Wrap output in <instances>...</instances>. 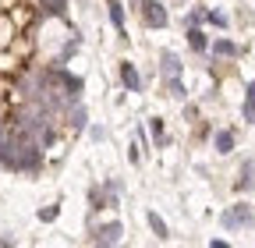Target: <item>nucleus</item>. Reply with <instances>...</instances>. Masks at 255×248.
<instances>
[{
	"instance_id": "1",
	"label": "nucleus",
	"mask_w": 255,
	"mask_h": 248,
	"mask_svg": "<svg viewBox=\"0 0 255 248\" xmlns=\"http://www.w3.org/2000/svg\"><path fill=\"white\" fill-rule=\"evenodd\" d=\"M220 224L227 227V231H241V227H252V224H255V209H252L248 202H238V206H231V209H223Z\"/></svg>"
},
{
	"instance_id": "2",
	"label": "nucleus",
	"mask_w": 255,
	"mask_h": 248,
	"mask_svg": "<svg viewBox=\"0 0 255 248\" xmlns=\"http://www.w3.org/2000/svg\"><path fill=\"white\" fill-rule=\"evenodd\" d=\"M138 14H142V25L145 28H167V7L159 4V0H142L138 4Z\"/></svg>"
},
{
	"instance_id": "3",
	"label": "nucleus",
	"mask_w": 255,
	"mask_h": 248,
	"mask_svg": "<svg viewBox=\"0 0 255 248\" xmlns=\"http://www.w3.org/2000/svg\"><path fill=\"white\" fill-rule=\"evenodd\" d=\"M124 238V224L114 220V224H103V227H89V245H121Z\"/></svg>"
},
{
	"instance_id": "4",
	"label": "nucleus",
	"mask_w": 255,
	"mask_h": 248,
	"mask_svg": "<svg viewBox=\"0 0 255 248\" xmlns=\"http://www.w3.org/2000/svg\"><path fill=\"white\" fill-rule=\"evenodd\" d=\"M57 85H60V92H64V100L68 103H75V100H82V89H85V82L78 78V75H71V71H57Z\"/></svg>"
},
{
	"instance_id": "5",
	"label": "nucleus",
	"mask_w": 255,
	"mask_h": 248,
	"mask_svg": "<svg viewBox=\"0 0 255 248\" xmlns=\"http://www.w3.org/2000/svg\"><path fill=\"white\" fill-rule=\"evenodd\" d=\"M159 71L163 78H181V57L174 50H159Z\"/></svg>"
},
{
	"instance_id": "6",
	"label": "nucleus",
	"mask_w": 255,
	"mask_h": 248,
	"mask_svg": "<svg viewBox=\"0 0 255 248\" xmlns=\"http://www.w3.org/2000/svg\"><path fill=\"white\" fill-rule=\"evenodd\" d=\"M121 82H124L128 92H142V78H138V71H135L131 60H121Z\"/></svg>"
},
{
	"instance_id": "7",
	"label": "nucleus",
	"mask_w": 255,
	"mask_h": 248,
	"mask_svg": "<svg viewBox=\"0 0 255 248\" xmlns=\"http://www.w3.org/2000/svg\"><path fill=\"white\" fill-rule=\"evenodd\" d=\"M85 199H89V209H92V213H100V209H110V195H107V188H103V184H92Z\"/></svg>"
},
{
	"instance_id": "8",
	"label": "nucleus",
	"mask_w": 255,
	"mask_h": 248,
	"mask_svg": "<svg viewBox=\"0 0 255 248\" xmlns=\"http://www.w3.org/2000/svg\"><path fill=\"white\" fill-rule=\"evenodd\" d=\"M145 224L152 227V234H156L159 241H167V238H170V227H167V220H163V216H159L156 209H145Z\"/></svg>"
},
{
	"instance_id": "9",
	"label": "nucleus",
	"mask_w": 255,
	"mask_h": 248,
	"mask_svg": "<svg viewBox=\"0 0 255 248\" xmlns=\"http://www.w3.org/2000/svg\"><path fill=\"white\" fill-rule=\"evenodd\" d=\"M107 14H110V25L117 28V36H124V4L121 0H107Z\"/></svg>"
},
{
	"instance_id": "10",
	"label": "nucleus",
	"mask_w": 255,
	"mask_h": 248,
	"mask_svg": "<svg viewBox=\"0 0 255 248\" xmlns=\"http://www.w3.org/2000/svg\"><path fill=\"white\" fill-rule=\"evenodd\" d=\"M188 46L195 50V53H206V50H209V39H206V32H202L199 25H191V28H188Z\"/></svg>"
},
{
	"instance_id": "11",
	"label": "nucleus",
	"mask_w": 255,
	"mask_h": 248,
	"mask_svg": "<svg viewBox=\"0 0 255 248\" xmlns=\"http://www.w3.org/2000/svg\"><path fill=\"white\" fill-rule=\"evenodd\" d=\"M39 7L46 14H53V18H64L68 14V0H39Z\"/></svg>"
},
{
	"instance_id": "12",
	"label": "nucleus",
	"mask_w": 255,
	"mask_h": 248,
	"mask_svg": "<svg viewBox=\"0 0 255 248\" xmlns=\"http://www.w3.org/2000/svg\"><path fill=\"white\" fill-rule=\"evenodd\" d=\"M85 121H89V114H85L82 100H75V103H71V128H75V131H82V128H85Z\"/></svg>"
},
{
	"instance_id": "13",
	"label": "nucleus",
	"mask_w": 255,
	"mask_h": 248,
	"mask_svg": "<svg viewBox=\"0 0 255 248\" xmlns=\"http://www.w3.org/2000/svg\"><path fill=\"white\" fill-rule=\"evenodd\" d=\"M255 184V160H248L245 163V170H241V181H238V192H248Z\"/></svg>"
},
{
	"instance_id": "14",
	"label": "nucleus",
	"mask_w": 255,
	"mask_h": 248,
	"mask_svg": "<svg viewBox=\"0 0 255 248\" xmlns=\"http://www.w3.org/2000/svg\"><path fill=\"white\" fill-rule=\"evenodd\" d=\"M167 96H170V100H177V103L188 96V89H184V82H181V78H167Z\"/></svg>"
},
{
	"instance_id": "15",
	"label": "nucleus",
	"mask_w": 255,
	"mask_h": 248,
	"mask_svg": "<svg viewBox=\"0 0 255 248\" xmlns=\"http://www.w3.org/2000/svg\"><path fill=\"white\" fill-rule=\"evenodd\" d=\"M213 149H216V152H231V149H234V135H231V131H216Z\"/></svg>"
},
{
	"instance_id": "16",
	"label": "nucleus",
	"mask_w": 255,
	"mask_h": 248,
	"mask_svg": "<svg viewBox=\"0 0 255 248\" xmlns=\"http://www.w3.org/2000/svg\"><path fill=\"white\" fill-rule=\"evenodd\" d=\"M213 53H216V57H238V46H234L231 39H216V43H213Z\"/></svg>"
},
{
	"instance_id": "17",
	"label": "nucleus",
	"mask_w": 255,
	"mask_h": 248,
	"mask_svg": "<svg viewBox=\"0 0 255 248\" xmlns=\"http://www.w3.org/2000/svg\"><path fill=\"white\" fill-rule=\"evenodd\" d=\"M149 128H152L156 145H167V138H163V121H159V117H152V121H149Z\"/></svg>"
},
{
	"instance_id": "18",
	"label": "nucleus",
	"mask_w": 255,
	"mask_h": 248,
	"mask_svg": "<svg viewBox=\"0 0 255 248\" xmlns=\"http://www.w3.org/2000/svg\"><path fill=\"white\" fill-rule=\"evenodd\" d=\"M57 216H60V202H57V206H46V209H39V220H43V224H53Z\"/></svg>"
},
{
	"instance_id": "19",
	"label": "nucleus",
	"mask_w": 255,
	"mask_h": 248,
	"mask_svg": "<svg viewBox=\"0 0 255 248\" xmlns=\"http://www.w3.org/2000/svg\"><path fill=\"white\" fill-rule=\"evenodd\" d=\"M241 114H245V121H248V124H255V100H245Z\"/></svg>"
},
{
	"instance_id": "20",
	"label": "nucleus",
	"mask_w": 255,
	"mask_h": 248,
	"mask_svg": "<svg viewBox=\"0 0 255 248\" xmlns=\"http://www.w3.org/2000/svg\"><path fill=\"white\" fill-rule=\"evenodd\" d=\"M206 18H209V21H213L216 28H227V14H220V11H209Z\"/></svg>"
},
{
	"instance_id": "21",
	"label": "nucleus",
	"mask_w": 255,
	"mask_h": 248,
	"mask_svg": "<svg viewBox=\"0 0 255 248\" xmlns=\"http://www.w3.org/2000/svg\"><path fill=\"white\" fill-rule=\"evenodd\" d=\"M245 100H255V78L248 82V92H245Z\"/></svg>"
},
{
	"instance_id": "22",
	"label": "nucleus",
	"mask_w": 255,
	"mask_h": 248,
	"mask_svg": "<svg viewBox=\"0 0 255 248\" xmlns=\"http://www.w3.org/2000/svg\"><path fill=\"white\" fill-rule=\"evenodd\" d=\"M4 135H7V131H4V124H0V138H4Z\"/></svg>"
}]
</instances>
